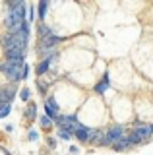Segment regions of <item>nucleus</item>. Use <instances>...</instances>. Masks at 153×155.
<instances>
[{"mask_svg": "<svg viewBox=\"0 0 153 155\" xmlns=\"http://www.w3.org/2000/svg\"><path fill=\"white\" fill-rule=\"evenodd\" d=\"M2 72L6 74V78L10 81H20V80H23V68L14 66L12 62H8V60L2 62Z\"/></svg>", "mask_w": 153, "mask_h": 155, "instance_id": "1", "label": "nucleus"}, {"mask_svg": "<svg viewBox=\"0 0 153 155\" xmlns=\"http://www.w3.org/2000/svg\"><path fill=\"white\" fill-rule=\"evenodd\" d=\"M124 138V126H111L105 134V145H114L116 142H120Z\"/></svg>", "mask_w": 153, "mask_h": 155, "instance_id": "2", "label": "nucleus"}, {"mask_svg": "<svg viewBox=\"0 0 153 155\" xmlns=\"http://www.w3.org/2000/svg\"><path fill=\"white\" fill-rule=\"evenodd\" d=\"M149 136H151V126H143V124H140L130 136H128V138H130V142H132V145H134V143H140L142 140H147Z\"/></svg>", "mask_w": 153, "mask_h": 155, "instance_id": "3", "label": "nucleus"}, {"mask_svg": "<svg viewBox=\"0 0 153 155\" xmlns=\"http://www.w3.org/2000/svg\"><path fill=\"white\" fill-rule=\"evenodd\" d=\"M14 97H16V89H12V87H4L2 93H0V99H2V103H10Z\"/></svg>", "mask_w": 153, "mask_h": 155, "instance_id": "4", "label": "nucleus"}, {"mask_svg": "<svg viewBox=\"0 0 153 155\" xmlns=\"http://www.w3.org/2000/svg\"><path fill=\"white\" fill-rule=\"evenodd\" d=\"M76 136H78L80 142H89V138H91V128H78L76 130Z\"/></svg>", "mask_w": 153, "mask_h": 155, "instance_id": "5", "label": "nucleus"}, {"mask_svg": "<svg viewBox=\"0 0 153 155\" xmlns=\"http://www.w3.org/2000/svg\"><path fill=\"white\" fill-rule=\"evenodd\" d=\"M89 142L99 143V145H105V134L99 132V130H91V138H89Z\"/></svg>", "mask_w": 153, "mask_h": 155, "instance_id": "6", "label": "nucleus"}, {"mask_svg": "<svg viewBox=\"0 0 153 155\" xmlns=\"http://www.w3.org/2000/svg\"><path fill=\"white\" fill-rule=\"evenodd\" d=\"M109 85H111V80H109V74H105L103 81H99V84H97V87H95V91H97V93H105V91L109 89Z\"/></svg>", "mask_w": 153, "mask_h": 155, "instance_id": "7", "label": "nucleus"}, {"mask_svg": "<svg viewBox=\"0 0 153 155\" xmlns=\"http://www.w3.org/2000/svg\"><path fill=\"white\" fill-rule=\"evenodd\" d=\"M130 145H132V142H130V138H122L120 142H116V143L112 145V147L116 149V151H122V149H128V147H130Z\"/></svg>", "mask_w": 153, "mask_h": 155, "instance_id": "8", "label": "nucleus"}, {"mask_svg": "<svg viewBox=\"0 0 153 155\" xmlns=\"http://www.w3.org/2000/svg\"><path fill=\"white\" fill-rule=\"evenodd\" d=\"M39 35H41V39L45 41V39H50L52 37V31H50V27H47L45 23H41L39 25Z\"/></svg>", "mask_w": 153, "mask_h": 155, "instance_id": "9", "label": "nucleus"}, {"mask_svg": "<svg viewBox=\"0 0 153 155\" xmlns=\"http://www.w3.org/2000/svg\"><path fill=\"white\" fill-rule=\"evenodd\" d=\"M49 68H50V62L43 60L41 64L37 66V76H43V74H47V72H49Z\"/></svg>", "mask_w": 153, "mask_h": 155, "instance_id": "10", "label": "nucleus"}, {"mask_svg": "<svg viewBox=\"0 0 153 155\" xmlns=\"http://www.w3.org/2000/svg\"><path fill=\"white\" fill-rule=\"evenodd\" d=\"M47 10H49V2H39V19H45V16H47Z\"/></svg>", "mask_w": 153, "mask_h": 155, "instance_id": "11", "label": "nucleus"}, {"mask_svg": "<svg viewBox=\"0 0 153 155\" xmlns=\"http://www.w3.org/2000/svg\"><path fill=\"white\" fill-rule=\"evenodd\" d=\"M39 122H41V126H43V128H49V126L52 124V118H50V116H41V118H39Z\"/></svg>", "mask_w": 153, "mask_h": 155, "instance_id": "12", "label": "nucleus"}, {"mask_svg": "<svg viewBox=\"0 0 153 155\" xmlns=\"http://www.w3.org/2000/svg\"><path fill=\"white\" fill-rule=\"evenodd\" d=\"M10 114V103H2V110H0V116H8Z\"/></svg>", "mask_w": 153, "mask_h": 155, "instance_id": "13", "label": "nucleus"}, {"mask_svg": "<svg viewBox=\"0 0 153 155\" xmlns=\"http://www.w3.org/2000/svg\"><path fill=\"white\" fill-rule=\"evenodd\" d=\"M29 89H27V87H23V89L20 91V97H21V101H29Z\"/></svg>", "mask_w": 153, "mask_h": 155, "instance_id": "14", "label": "nucleus"}, {"mask_svg": "<svg viewBox=\"0 0 153 155\" xmlns=\"http://www.w3.org/2000/svg\"><path fill=\"white\" fill-rule=\"evenodd\" d=\"M27 116H29V118H35V114H37V109H35V105H29V109H27V113H25Z\"/></svg>", "mask_w": 153, "mask_h": 155, "instance_id": "15", "label": "nucleus"}, {"mask_svg": "<svg viewBox=\"0 0 153 155\" xmlns=\"http://www.w3.org/2000/svg\"><path fill=\"white\" fill-rule=\"evenodd\" d=\"M70 132H68V130H64V128H60L58 130V138H62V140H70Z\"/></svg>", "mask_w": 153, "mask_h": 155, "instance_id": "16", "label": "nucleus"}, {"mask_svg": "<svg viewBox=\"0 0 153 155\" xmlns=\"http://www.w3.org/2000/svg\"><path fill=\"white\" fill-rule=\"evenodd\" d=\"M29 140H31V142L37 140V132H35V130H29Z\"/></svg>", "mask_w": 153, "mask_h": 155, "instance_id": "17", "label": "nucleus"}, {"mask_svg": "<svg viewBox=\"0 0 153 155\" xmlns=\"http://www.w3.org/2000/svg\"><path fill=\"white\" fill-rule=\"evenodd\" d=\"M37 85H39V89H41V93H45V91H47V85H45V84H43V81H39V84H37Z\"/></svg>", "mask_w": 153, "mask_h": 155, "instance_id": "18", "label": "nucleus"}, {"mask_svg": "<svg viewBox=\"0 0 153 155\" xmlns=\"http://www.w3.org/2000/svg\"><path fill=\"white\" fill-rule=\"evenodd\" d=\"M27 74H29V66L25 64V66H23V78H27Z\"/></svg>", "mask_w": 153, "mask_h": 155, "instance_id": "19", "label": "nucleus"}, {"mask_svg": "<svg viewBox=\"0 0 153 155\" xmlns=\"http://www.w3.org/2000/svg\"><path fill=\"white\" fill-rule=\"evenodd\" d=\"M151 134H153V124H151Z\"/></svg>", "mask_w": 153, "mask_h": 155, "instance_id": "20", "label": "nucleus"}]
</instances>
